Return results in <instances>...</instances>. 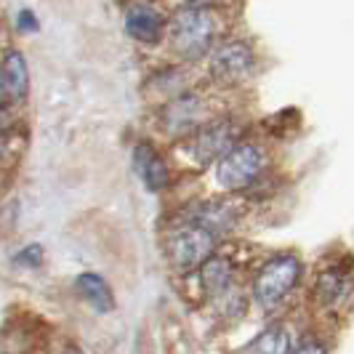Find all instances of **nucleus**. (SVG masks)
<instances>
[{"label": "nucleus", "instance_id": "1", "mask_svg": "<svg viewBox=\"0 0 354 354\" xmlns=\"http://www.w3.org/2000/svg\"><path fill=\"white\" fill-rule=\"evenodd\" d=\"M230 6L178 3L168 17V48L181 64H203L230 32Z\"/></svg>", "mask_w": 354, "mask_h": 354}, {"label": "nucleus", "instance_id": "2", "mask_svg": "<svg viewBox=\"0 0 354 354\" xmlns=\"http://www.w3.org/2000/svg\"><path fill=\"white\" fill-rule=\"evenodd\" d=\"M269 176L272 152L269 144L256 136H245L213 165V181L221 195H250L261 189V184Z\"/></svg>", "mask_w": 354, "mask_h": 354}, {"label": "nucleus", "instance_id": "3", "mask_svg": "<svg viewBox=\"0 0 354 354\" xmlns=\"http://www.w3.org/2000/svg\"><path fill=\"white\" fill-rule=\"evenodd\" d=\"M245 136H250V123L237 115V112H221L211 120L195 128L189 136H184L178 144L181 155H187V160L195 168H213L218 160L230 152L234 144H240Z\"/></svg>", "mask_w": 354, "mask_h": 354}, {"label": "nucleus", "instance_id": "4", "mask_svg": "<svg viewBox=\"0 0 354 354\" xmlns=\"http://www.w3.org/2000/svg\"><path fill=\"white\" fill-rule=\"evenodd\" d=\"M221 112H227V109L218 106L216 88H211V86H192V88L171 96L168 102L158 104L155 125H158L160 133L168 136L171 142H181L195 128H200L205 120H211Z\"/></svg>", "mask_w": 354, "mask_h": 354}, {"label": "nucleus", "instance_id": "5", "mask_svg": "<svg viewBox=\"0 0 354 354\" xmlns=\"http://www.w3.org/2000/svg\"><path fill=\"white\" fill-rule=\"evenodd\" d=\"M200 67H203L205 86L216 91H232L256 77V72L261 67V56L248 37L227 35Z\"/></svg>", "mask_w": 354, "mask_h": 354}, {"label": "nucleus", "instance_id": "6", "mask_svg": "<svg viewBox=\"0 0 354 354\" xmlns=\"http://www.w3.org/2000/svg\"><path fill=\"white\" fill-rule=\"evenodd\" d=\"M304 280V261L293 250H280L266 256L253 272L250 280V299L261 312H277Z\"/></svg>", "mask_w": 354, "mask_h": 354}, {"label": "nucleus", "instance_id": "7", "mask_svg": "<svg viewBox=\"0 0 354 354\" xmlns=\"http://www.w3.org/2000/svg\"><path fill=\"white\" fill-rule=\"evenodd\" d=\"M221 245H224V240H218L213 232L176 216L165 232L162 248H165V261L176 274L192 277Z\"/></svg>", "mask_w": 354, "mask_h": 354}, {"label": "nucleus", "instance_id": "8", "mask_svg": "<svg viewBox=\"0 0 354 354\" xmlns=\"http://www.w3.org/2000/svg\"><path fill=\"white\" fill-rule=\"evenodd\" d=\"M123 27L125 35L133 43L155 48V46H162L168 37V14L149 0H133L125 6Z\"/></svg>", "mask_w": 354, "mask_h": 354}, {"label": "nucleus", "instance_id": "9", "mask_svg": "<svg viewBox=\"0 0 354 354\" xmlns=\"http://www.w3.org/2000/svg\"><path fill=\"white\" fill-rule=\"evenodd\" d=\"M133 171L142 178L144 189L152 195H162L174 184V162L155 142L142 139L133 149Z\"/></svg>", "mask_w": 354, "mask_h": 354}, {"label": "nucleus", "instance_id": "10", "mask_svg": "<svg viewBox=\"0 0 354 354\" xmlns=\"http://www.w3.org/2000/svg\"><path fill=\"white\" fill-rule=\"evenodd\" d=\"M195 277L200 288H203V293L211 301H216L227 290L237 288V253L227 248V243H224L205 264L200 266V272H197Z\"/></svg>", "mask_w": 354, "mask_h": 354}, {"label": "nucleus", "instance_id": "11", "mask_svg": "<svg viewBox=\"0 0 354 354\" xmlns=\"http://www.w3.org/2000/svg\"><path fill=\"white\" fill-rule=\"evenodd\" d=\"M30 93V64L27 56L11 48L0 56V102L21 106Z\"/></svg>", "mask_w": 354, "mask_h": 354}, {"label": "nucleus", "instance_id": "12", "mask_svg": "<svg viewBox=\"0 0 354 354\" xmlns=\"http://www.w3.org/2000/svg\"><path fill=\"white\" fill-rule=\"evenodd\" d=\"M352 290H354V274L344 264L325 266L317 277H315V299L322 306H328V309L341 306V304L352 296Z\"/></svg>", "mask_w": 354, "mask_h": 354}, {"label": "nucleus", "instance_id": "13", "mask_svg": "<svg viewBox=\"0 0 354 354\" xmlns=\"http://www.w3.org/2000/svg\"><path fill=\"white\" fill-rule=\"evenodd\" d=\"M75 290L83 301L88 304L91 309L96 312H112L115 309V293H112V285L106 283L99 272H80L75 277Z\"/></svg>", "mask_w": 354, "mask_h": 354}, {"label": "nucleus", "instance_id": "14", "mask_svg": "<svg viewBox=\"0 0 354 354\" xmlns=\"http://www.w3.org/2000/svg\"><path fill=\"white\" fill-rule=\"evenodd\" d=\"M189 64H168V67H160L158 72H152L149 75V80H147V86L149 88H155L160 93V104L162 102H168L171 96H176L181 91L192 88V83H189Z\"/></svg>", "mask_w": 354, "mask_h": 354}, {"label": "nucleus", "instance_id": "15", "mask_svg": "<svg viewBox=\"0 0 354 354\" xmlns=\"http://www.w3.org/2000/svg\"><path fill=\"white\" fill-rule=\"evenodd\" d=\"M293 349V338L285 325H269L259 336L248 341L240 354H290Z\"/></svg>", "mask_w": 354, "mask_h": 354}, {"label": "nucleus", "instance_id": "16", "mask_svg": "<svg viewBox=\"0 0 354 354\" xmlns=\"http://www.w3.org/2000/svg\"><path fill=\"white\" fill-rule=\"evenodd\" d=\"M14 261H17V264H21V266H30V269H35V266L43 264V248H40L37 243H30V245H24V248L19 250Z\"/></svg>", "mask_w": 354, "mask_h": 354}, {"label": "nucleus", "instance_id": "17", "mask_svg": "<svg viewBox=\"0 0 354 354\" xmlns=\"http://www.w3.org/2000/svg\"><path fill=\"white\" fill-rule=\"evenodd\" d=\"M17 30L19 32H27V35H32V32L40 30V21H37L32 8H19L17 11Z\"/></svg>", "mask_w": 354, "mask_h": 354}, {"label": "nucleus", "instance_id": "18", "mask_svg": "<svg viewBox=\"0 0 354 354\" xmlns=\"http://www.w3.org/2000/svg\"><path fill=\"white\" fill-rule=\"evenodd\" d=\"M290 354H328V346L317 338H304L301 344H296Z\"/></svg>", "mask_w": 354, "mask_h": 354}, {"label": "nucleus", "instance_id": "19", "mask_svg": "<svg viewBox=\"0 0 354 354\" xmlns=\"http://www.w3.org/2000/svg\"><path fill=\"white\" fill-rule=\"evenodd\" d=\"M8 155H11V133L8 136H0V165L8 160Z\"/></svg>", "mask_w": 354, "mask_h": 354}, {"label": "nucleus", "instance_id": "20", "mask_svg": "<svg viewBox=\"0 0 354 354\" xmlns=\"http://www.w3.org/2000/svg\"><path fill=\"white\" fill-rule=\"evenodd\" d=\"M184 3H213V6H227V0H184Z\"/></svg>", "mask_w": 354, "mask_h": 354}]
</instances>
